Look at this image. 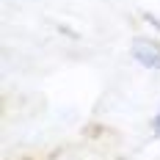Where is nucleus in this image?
I'll return each instance as SVG.
<instances>
[{"label":"nucleus","mask_w":160,"mask_h":160,"mask_svg":"<svg viewBox=\"0 0 160 160\" xmlns=\"http://www.w3.org/2000/svg\"><path fill=\"white\" fill-rule=\"evenodd\" d=\"M132 58L146 69H160V44L146 42V39H135L132 42Z\"/></svg>","instance_id":"1"},{"label":"nucleus","mask_w":160,"mask_h":160,"mask_svg":"<svg viewBox=\"0 0 160 160\" xmlns=\"http://www.w3.org/2000/svg\"><path fill=\"white\" fill-rule=\"evenodd\" d=\"M152 130H155V132H158V135H160V113H158V116H155V119H152Z\"/></svg>","instance_id":"2"}]
</instances>
